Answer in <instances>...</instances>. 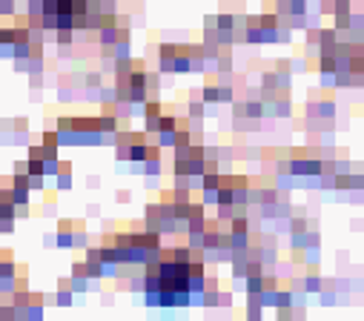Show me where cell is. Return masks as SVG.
<instances>
[{
	"label": "cell",
	"instance_id": "1",
	"mask_svg": "<svg viewBox=\"0 0 364 321\" xmlns=\"http://www.w3.org/2000/svg\"><path fill=\"white\" fill-rule=\"evenodd\" d=\"M57 301H60V304H69V301H72V293H69V290H66V293H60Z\"/></svg>",
	"mask_w": 364,
	"mask_h": 321
}]
</instances>
